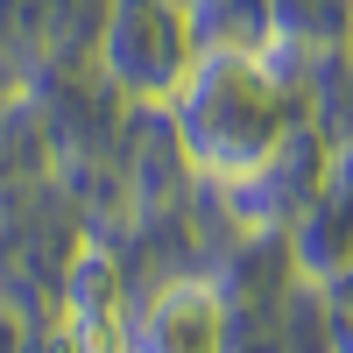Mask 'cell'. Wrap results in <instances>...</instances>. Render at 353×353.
<instances>
[{
    "mask_svg": "<svg viewBox=\"0 0 353 353\" xmlns=\"http://www.w3.org/2000/svg\"><path fill=\"white\" fill-rule=\"evenodd\" d=\"M176 121H184L191 163L212 176H248L276 156L283 141V85L254 64L248 50H219L198 57L184 92H176Z\"/></svg>",
    "mask_w": 353,
    "mask_h": 353,
    "instance_id": "obj_1",
    "label": "cell"
},
{
    "mask_svg": "<svg viewBox=\"0 0 353 353\" xmlns=\"http://www.w3.org/2000/svg\"><path fill=\"white\" fill-rule=\"evenodd\" d=\"M106 64L121 85L149 99H176L191 78V28H184V8L176 0H121L113 8V28H106Z\"/></svg>",
    "mask_w": 353,
    "mask_h": 353,
    "instance_id": "obj_2",
    "label": "cell"
},
{
    "mask_svg": "<svg viewBox=\"0 0 353 353\" xmlns=\"http://www.w3.org/2000/svg\"><path fill=\"white\" fill-rule=\"evenodd\" d=\"M64 318H71V353H128L121 269H113L106 248H78L71 290H64Z\"/></svg>",
    "mask_w": 353,
    "mask_h": 353,
    "instance_id": "obj_3",
    "label": "cell"
},
{
    "mask_svg": "<svg viewBox=\"0 0 353 353\" xmlns=\"http://www.w3.org/2000/svg\"><path fill=\"white\" fill-rule=\"evenodd\" d=\"M219 346H226V311L205 283L163 290L128 339V353H219Z\"/></svg>",
    "mask_w": 353,
    "mask_h": 353,
    "instance_id": "obj_4",
    "label": "cell"
}]
</instances>
